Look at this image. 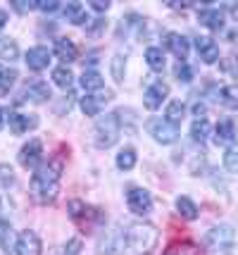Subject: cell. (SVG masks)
I'll return each instance as SVG.
<instances>
[{
    "label": "cell",
    "instance_id": "obj_1",
    "mask_svg": "<svg viewBox=\"0 0 238 255\" xmlns=\"http://www.w3.org/2000/svg\"><path fill=\"white\" fill-rule=\"evenodd\" d=\"M60 179H62V165L60 162H48V165L36 167L31 174V196L38 203H53L60 193Z\"/></svg>",
    "mask_w": 238,
    "mask_h": 255
},
{
    "label": "cell",
    "instance_id": "obj_2",
    "mask_svg": "<svg viewBox=\"0 0 238 255\" xmlns=\"http://www.w3.org/2000/svg\"><path fill=\"white\" fill-rule=\"evenodd\" d=\"M122 244L131 253H150L158 244V232L150 224H129V229L122 236Z\"/></svg>",
    "mask_w": 238,
    "mask_h": 255
},
{
    "label": "cell",
    "instance_id": "obj_3",
    "mask_svg": "<svg viewBox=\"0 0 238 255\" xmlns=\"http://www.w3.org/2000/svg\"><path fill=\"white\" fill-rule=\"evenodd\" d=\"M119 131H122V122H119V115L112 112V115H105L102 120L95 122V129H93V138H95V145L105 150V148H112L119 138Z\"/></svg>",
    "mask_w": 238,
    "mask_h": 255
},
{
    "label": "cell",
    "instance_id": "obj_4",
    "mask_svg": "<svg viewBox=\"0 0 238 255\" xmlns=\"http://www.w3.org/2000/svg\"><path fill=\"white\" fill-rule=\"evenodd\" d=\"M234 241H236V232H234V227H229V224H219V227H212L210 232L205 234V244L207 248H212V251H222L224 255H231L234 251Z\"/></svg>",
    "mask_w": 238,
    "mask_h": 255
},
{
    "label": "cell",
    "instance_id": "obj_5",
    "mask_svg": "<svg viewBox=\"0 0 238 255\" xmlns=\"http://www.w3.org/2000/svg\"><path fill=\"white\" fill-rule=\"evenodd\" d=\"M148 131L153 133V138L158 141V143H162V145H167V143H174L176 138H179V124H174V122H169L167 117L164 120H150L148 122Z\"/></svg>",
    "mask_w": 238,
    "mask_h": 255
},
{
    "label": "cell",
    "instance_id": "obj_6",
    "mask_svg": "<svg viewBox=\"0 0 238 255\" xmlns=\"http://www.w3.org/2000/svg\"><path fill=\"white\" fill-rule=\"evenodd\" d=\"M126 203H129V210L136 212V215H148L153 210V196L146 189H129L126 193Z\"/></svg>",
    "mask_w": 238,
    "mask_h": 255
},
{
    "label": "cell",
    "instance_id": "obj_7",
    "mask_svg": "<svg viewBox=\"0 0 238 255\" xmlns=\"http://www.w3.org/2000/svg\"><path fill=\"white\" fill-rule=\"evenodd\" d=\"M167 96H169V86L164 81H155L143 93V105H146L148 110H158L159 105L167 100Z\"/></svg>",
    "mask_w": 238,
    "mask_h": 255
},
{
    "label": "cell",
    "instance_id": "obj_8",
    "mask_svg": "<svg viewBox=\"0 0 238 255\" xmlns=\"http://www.w3.org/2000/svg\"><path fill=\"white\" fill-rule=\"evenodd\" d=\"M41 239H38V234L36 232H22L17 236V244H14V251L17 255H41Z\"/></svg>",
    "mask_w": 238,
    "mask_h": 255
},
{
    "label": "cell",
    "instance_id": "obj_9",
    "mask_svg": "<svg viewBox=\"0 0 238 255\" xmlns=\"http://www.w3.org/2000/svg\"><path fill=\"white\" fill-rule=\"evenodd\" d=\"M238 138V124L234 120H222V122L215 127V133H212V141L217 145H224V143H236Z\"/></svg>",
    "mask_w": 238,
    "mask_h": 255
},
{
    "label": "cell",
    "instance_id": "obj_10",
    "mask_svg": "<svg viewBox=\"0 0 238 255\" xmlns=\"http://www.w3.org/2000/svg\"><path fill=\"white\" fill-rule=\"evenodd\" d=\"M195 48H198V55L205 65H215L217 57H219V45L210 38V36H198L195 38Z\"/></svg>",
    "mask_w": 238,
    "mask_h": 255
},
{
    "label": "cell",
    "instance_id": "obj_11",
    "mask_svg": "<svg viewBox=\"0 0 238 255\" xmlns=\"http://www.w3.org/2000/svg\"><path fill=\"white\" fill-rule=\"evenodd\" d=\"M43 155V143L38 141V138H31L29 143L22 145V150H19V162L24 167H36L38 165V160Z\"/></svg>",
    "mask_w": 238,
    "mask_h": 255
},
{
    "label": "cell",
    "instance_id": "obj_12",
    "mask_svg": "<svg viewBox=\"0 0 238 255\" xmlns=\"http://www.w3.org/2000/svg\"><path fill=\"white\" fill-rule=\"evenodd\" d=\"M164 43H167V48H169L174 55L179 57V62H186V57L191 53V43H188L186 36H181V33H167Z\"/></svg>",
    "mask_w": 238,
    "mask_h": 255
},
{
    "label": "cell",
    "instance_id": "obj_13",
    "mask_svg": "<svg viewBox=\"0 0 238 255\" xmlns=\"http://www.w3.org/2000/svg\"><path fill=\"white\" fill-rule=\"evenodd\" d=\"M26 67L29 69H34V72H43L48 67V62H50V53H48V48H43V45H36V48H31L29 53H26Z\"/></svg>",
    "mask_w": 238,
    "mask_h": 255
},
{
    "label": "cell",
    "instance_id": "obj_14",
    "mask_svg": "<svg viewBox=\"0 0 238 255\" xmlns=\"http://www.w3.org/2000/svg\"><path fill=\"white\" fill-rule=\"evenodd\" d=\"M22 96H24V100L38 105V103H46V100L50 98V89H48L46 81H31V84L22 91Z\"/></svg>",
    "mask_w": 238,
    "mask_h": 255
},
{
    "label": "cell",
    "instance_id": "obj_15",
    "mask_svg": "<svg viewBox=\"0 0 238 255\" xmlns=\"http://www.w3.org/2000/svg\"><path fill=\"white\" fill-rule=\"evenodd\" d=\"M112 100V96L105 91V93H98V96H86V98L81 100V110H83V115H100L102 105L105 103H110Z\"/></svg>",
    "mask_w": 238,
    "mask_h": 255
},
{
    "label": "cell",
    "instance_id": "obj_16",
    "mask_svg": "<svg viewBox=\"0 0 238 255\" xmlns=\"http://www.w3.org/2000/svg\"><path fill=\"white\" fill-rule=\"evenodd\" d=\"M7 124H10V131L14 133V136H19V133H24L29 127H36V120L34 117L29 120L22 112H7Z\"/></svg>",
    "mask_w": 238,
    "mask_h": 255
},
{
    "label": "cell",
    "instance_id": "obj_17",
    "mask_svg": "<svg viewBox=\"0 0 238 255\" xmlns=\"http://www.w3.org/2000/svg\"><path fill=\"white\" fill-rule=\"evenodd\" d=\"M77 55H79V50H77L74 41H69V38H57L55 41V57H60L62 62H74Z\"/></svg>",
    "mask_w": 238,
    "mask_h": 255
},
{
    "label": "cell",
    "instance_id": "obj_18",
    "mask_svg": "<svg viewBox=\"0 0 238 255\" xmlns=\"http://www.w3.org/2000/svg\"><path fill=\"white\" fill-rule=\"evenodd\" d=\"M198 19H200L203 26L212 29V31H219V29L224 26V14H222L219 10H203L200 14H198Z\"/></svg>",
    "mask_w": 238,
    "mask_h": 255
},
{
    "label": "cell",
    "instance_id": "obj_19",
    "mask_svg": "<svg viewBox=\"0 0 238 255\" xmlns=\"http://www.w3.org/2000/svg\"><path fill=\"white\" fill-rule=\"evenodd\" d=\"M62 14H65V19H69L72 24H86L88 22V14L83 10V5L79 2H69L62 7Z\"/></svg>",
    "mask_w": 238,
    "mask_h": 255
},
{
    "label": "cell",
    "instance_id": "obj_20",
    "mask_svg": "<svg viewBox=\"0 0 238 255\" xmlns=\"http://www.w3.org/2000/svg\"><path fill=\"white\" fill-rule=\"evenodd\" d=\"M19 57V45L14 43L7 36H0V60L5 62H14Z\"/></svg>",
    "mask_w": 238,
    "mask_h": 255
},
{
    "label": "cell",
    "instance_id": "obj_21",
    "mask_svg": "<svg viewBox=\"0 0 238 255\" xmlns=\"http://www.w3.org/2000/svg\"><path fill=\"white\" fill-rule=\"evenodd\" d=\"M176 212L181 215L183 220H198V205L188 196H179L176 198Z\"/></svg>",
    "mask_w": 238,
    "mask_h": 255
},
{
    "label": "cell",
    "instance_id": "obj_22",
    "mask_svg": "<svg viewBox=\"0 0 238 255\" xmlns=\"http://www.w3.org/2000/svg\"><path fill=\"white\" fill-rule=\"evenodd\" d=\"M146 62L150 69H155V72H162L164 69V50L158 48V45H150L146 50Z\"/></svg>",
    "mask_w": 238,
    "mask_h": 255
},
{
    "label": "cell",
    "instance_id": "obj_23",
    "mask_svg": "<svg viewBox=\"0 0 238 255\" xmlns=\"http://www.w3.org/2000/svg\"><path fill=\"white\" fill-rule=\"evenodd\" d=\"M102 84H105V79H102V74L100 72H95V69H86L83 77H81V86H83V91H100Z\"/></svg>",
    "mask_w": 238,
    "mask_h": 255
},
{
    "label": "cell",
    "instance_id": "obj_24",
    "mask_svg": "<svg viewBox=\"0 0 238 255\" xmlns=\"http://www.w3.org/2000/svg\"><path fill=\"white\" fill-rule=\"evenodd\" d=\"M210 131H212V127H210L207 120H195L191 127V136L195 143H205V141L210 138Z\"/></svg>",
    "mask_w": 238,
    "mask_h": 255
},
{
    "label": "cell",
    "instance_id": "obj_25",
    "mask_svg": "<svg viewBox=\"0 0 238 255\" xmlns=\"http://www.w3.org/2000/svg\"><path fill=\"white\" fill-rule=\"evenodd\" d=\"M164 255H203V251L195 244H188V241H181V244H171Z\"/></svg>",
    "mask_w": 238,
    "mask_h": 255
},
{
    "label": "cell",
    "instance_id": "obj_26",
    "mask_svg": "<svg viewBox=\"0 0 238 255\" xmlns=\"http://www.w3.org/2000/svg\"><path fill=\"white\" fill-rule=\"evenodd\" d=\"M219 100L231 108V110H238V84H231V86H224L219 91Z\"/></svg>",
    "mask_w": 238,
    "mask_h": 255
},
{
    "label": "cell",
    "instance_id": "obj_27",
    "mask_svg": "<svg viewBox=\"0 0 238 255\" xmlns=\"http://www.w3.org/2000/svg\"><path fill=\"white\" fill-rule=\"evenodd\" d=\"M117 167H119L122 172L134 169V167H136V150H134V148H124V150L117 155Z\"/></svg>",
    "mask_w": 238,
    "mask_h": 255
},
{
    "label": "cell",
    "instance_id": "obj_28",
    "mask_svg": "<svg viewBox=\"0 0 238 255\" xmlns=\"http://www.w3.org/2000/svg\"><path fill=\"white\" fill-rule=\"evenodd\" d=\"M53 81H55L60 89H69L74 84V74L69 72L67 67H55L53 69Z\"/></svg>",
    "mask_w": 238,
    "mask_h": 255
},
{
    "label": "cell",
    "instance_id": "obj_29",
    "mask_svg": "<svg viewBox=\"0 0 238 255\" xmlns=\"http://www.w3.org/2000/svg\"><path fill=\"white\" fill-rule=\"evenodd\" d=\"M183 112H186V105H183L181 100H171L169 105H167V120L174 124H179L183 117Z\"/></svg>",
    "mask_w": 238,
    "mask_h": 255
},
{
    "label": "cell",
    "instance_id": "obj_30",
    "mask_svg": "<svg viewBox=\"0 0 238 255\" xmlns=\"http://www.w3.org/2000/svg\"><path fill=\"white\" fill-rule=\"evenodd\" d=\"M17 79V72L14 69H0V96H7Z\"/></svg>",
    "mask_w": 238,
    "mask_h": 255
},
{
    "label": "cell",
    "instance_id": "obj_31",
    "mask_svg": "<svg viewBox=\"0 0 238 255\" xmlns=\"http://www.w3.org/2000/svg\"><path fill=\"white\" fill-rule=\"evenodd\" d=\"M224 167H227L229 172H238V141L227 148V153H224Z\"/></svg>",
    "mask_w": 238,
    "mask_h": 255
},
{
    "label": "cell",
    "instance_id": "obj_32",
    "mask_svg": "<svg viewBox=\"0 0 238 255\" xmlns=\"http://www.w3.org/2000/svg\"><path fill=\"white\" fill-rule=\"evenodd\" d=\"M174 77L179 79V81H183V84H188V81H193V67H188L186 62H176Z\"/></svg>",
    "mask_w": 238,
    "mask_h": 255
},
{
    "label": "cell",
    "instance_id": "obj_33",
    "mask_svg": "<svg viewBox=\"0 0 238 255\" xmlns=\"http://www.w3.org/2000/svg\"><path fill=\"white\" fill-rule=\"evenodd\" d=\"M124 67H126V60L122 55L112 57V77L117 84H122V79H124Z\"/></svg>",
    "mask_w": 238,
    "mask_h": 255
},
{
    "label": "cell",
    "instance_id": "obj_34",
    "mask_svg": "<svg viewBox=\"0 0 238 255\" xmlns=\"http://www.w3.org/2000/svg\"><path fill=\"white\" fill-rule=\"evenodd\" d=\"M0 246L10 253V222L0 220Z\"/></svg>",
    "mask_w": 238,
    "mask_h": 255
},
{
    "label": "cell",
    "instance_id": "obj_35",
    "mask_svg": "<svg viewBox=\"0 0 238 255\" xmlns=\"http://www.w3.org/2000/svg\"><path fill=\"white\" fill-rule=\"evenodd\" d=\"M12 167L10 165H0V184L2 186H10L12 184Z\"/></svg>",
    "mask_w": 238,
    "mask_h": 255
},
{
    "label": "cell",
    "instance_id": "obj_36",
    "mask_svg": "<svg viewBox=\"0 0 238 255\" xmlns=\"http://www.w3.org/2000/svg\"><path fill=\"white\" fill-rule=\"evenodd\" d=\"M81 239H72V241H67V246H65V255H79L81 253Z\"/></svg>",
    "mask_w": 238,
    "mask_h": 255
},
{
    "label": "cell",
    "instance_id": "obj_37",
    "mask_svg": "<svg viewBox=\"0 0 238 255\" xmlns=\"http://www.w3.org/2000/svg\"><path fill=\"white\" fill-rule=\"evenodd\" d=\"M12 7L19 10V12H29V10H36L38 2H12Z\"/></svg>",
    "mask_w": 238,
    "mask_h": 255
},
{
    "label": "cell",
    "instance_id": "obj_38",
    "mask_svg": "<svg viewBox=\"0 0 238 255\" xmlns=\"http://www.w3.org/2000/svg\"><path fill=\"white\" fill-rule=\"evenodd\" d=\"M205 110H207V108H205V103H195V105H193V115H195V120H205Z\"/></svg>",
    "mask_w": 238,
    "mask_h": 255
},
{
    "label": "cell",
    "instance_id": "obj_39",
    "mask_svg": "<svg viewBox=\"0 0 238 255\" xmlns=\"http://www.w3.org/2000/svg\"><path fill=\"white\" fill-rule=\"evenodd\" d=\"M38 10H43V12H55V10H57V2H55V0H50V2H38Z\"/></svg>",
    "mask_w": 238,
    "mask_h": 255
},
{
    "label": "cell",
    "instance_id": "obj_40",
    "mask_svg": "<svg viewBox=\"0 0 238 255\" xmlns=\"http://www.w3.org/2000/svg\"><path fill=\"white\" fill-rule=\"evenodd\" d=\"M229 69H231L234 74H238V53H236V55H231V62H229Z\"/></svg>",
    "mask_w": 238,
    "mask_h": 255
},
{
    "label": "cell",
    "instance_id": "obj_41",
    "mask_svg": "<svg viewBox=\"0 0 238 255\" xmlns=\"http://www.w3.org/2000/svg\"><path fill=\"white\" fill-rule=\"evenodd\" d=\"M91 7L93 10H98V12H105L107 7H110V2H91Z\"/></svg>",
    "mask_w": 238,
    "mask_h": 255
},
{
    "label": "cell",
    "instance_id": "obj_42",
    "mask_svg": "<svg viewBox=\"0 0 238 255\" xmlns=\"http://www.w3.org/2000/svg\"><path fill=\"white\" fill-rule=\"evenodd\" d=\"M227 38L231 41V43H238V26H236V29H231V31L227 33Z\"/></svg>",
    "mask_w": 238,
    "mask_h": 255
},
{
    "label": "cell",
    "instance_id": "obj_43",
    "mask_svg": "<svg viewBox=\"0 0 238 255\" xmlns=\"http://www.w3.org/2000/svg\"><path fill=\"white\" fill-rule=\"evenodd\" d=\"M5 24H7V12H5V10H0V29H2Z\"/></svg>",
    "mask_w": 238,
    "mask_h": 255
},
{
    "label": "cell",
    "instance_id": "obj_44",
    "mask_svg": "<svg viewBox=\"0 0 238 255\" xmlns=\"http://www.w3.org/2000/svg\"><path fill=\"white\" fill-rule=\"evenodd\" d=\"M2 120H5V110L0 108V129H2Z\"/></svg>",
    "mask_w": 238,
    "mask_h": 255
}]
</instances>
